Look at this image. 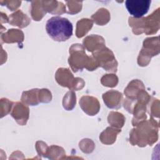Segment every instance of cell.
<instances>
[{
  "label": "cell",
  "mask_w": 160,
  "mask_h": 160,
  "mask_svg": "<svg viewBox=\"0 0 160 160\" xmlns=\"http://www.w3.org/2000/svg\"><path fill=\"white\" fill-rule=\"evenodd\" d=\"M129 134V141L132 145L144 147L152 146L158 139L159 122L151 118L149 121H142L135 126Z\"/></svg>",
  "instance_id": "6da1fadb"
},
{
  "label": "cell",
  "mask_w": 160,
  "mask_h": 160,
  "mask_svg": "<svg viewBox=\"0 0 160 160\" xmlns=\"http://www.w3.org/2000/svg\"><path fill=\"white\" fill-rule=\"evenodd\" d=\"M70 56L68 62L72 70L76 72L84 68L88 71H94L99 66L92 56H88L85 52L84 47L80 44H74L69 48Z\"/></svg>",
  "instance_id": "7a4b0ae2"
},
{
  "label": "cell",
  "mask_w": 160,
  "mask_h": 160,
  "mask_svg": "<svg viewBox=\"0 0 160 160\" xmlns=\"http://www.w3.org/2000/svg\"><path fill=\"white\" fill-rule=\"evenodd\" d=\"M46 30L53 40L65 41L72 35V24L65 18L54 16L47 21Z\"/></svg>",
  "instance_id": "3957f363"
},
{
  "label": "cell",
  "mask_w": 160,
  "mask_h": 160,
  "mask_svg": "<svg viewBox=\"0 0 160 160\" xmlns=\"http://www.w3.org/2000/svg\"><path fill=\"white\" fill-rule=\"evenodd\" d=\"M159 8H158L146 18H129V24L132 29L133 33L140 34L144 32L147 35L156 33L159 29Z\"/></svg>",
  "instance_id": "277c9868"
},
{
  "label": "cell",
  "mask_w": 160,
  "mask_h": 160,
  "mask_svg": "<svg viewBox=\"0 0 160 160\" xmlns=\"http://www.w3.org/2000/svg\"><path fill=\"white\" fill-rule=\"evenodd\" d=\"M159 36L148 38L143 42V46L140 51L138 63L140 66H147L151 61V58L159 53Z\"/></svg>",
  "instance_id": "5b68a950"
},
{
  "label": "cell",
  "mask_w": 160,
  "mask_h": 160,
  "mask_svg": "<svg viewBox=\"0 0 160 160\" xmlns=\"http://www.w3.org/2000/svg\"><path fill=\"white\" fill-rule=\"evenodd\" d=\"M55 78L59 85L72 91L81 90L85 85V82L82 78H74L68 68H59L56 72Z\"/></svg>",
  "instance_id": "8992f818"
},
{
  "label": "cell",
  "mask_w": 160,
  "mask_h": 160,
  "mask_svg": "<svg viewBox=\"0 0 160 160\" xmlns=\"http://www.w3.org/2000/svg\"><path fill=\"white\" fill-rule=\"evenodd\" d=\"M92 57L96 60L98 66L102 67L107 71L116 72L118 62L112 51L106 46L92 52Z\"/></svg>",
  "instance_id": "52a82bcc"
},
{
  "label": "cell",
  "mask_w": 160,
  "mask_h": 160,
  "mask_svg": "<svg viewBox=\"0 0 160 160\" xmlns=\"http://www.w3.org/2000/svg\"><path fill=\"white\" fill-rule=\"evenodd\" d=\"M151 2L150 0H127L125 6L130 14L135 18H140L148 12Z\"/></svg>",
  "instance_id": "ba28073f"
},
{
  "label": "cell",
  "mask_w": 160,
  "mask_h": 160,
  "mask_svg": "<svg viewBox=\"0 0 160 160\" xmlns=\"http://www.w3.org/2000/svg\"><path fill=\"white\" fill-rule=\"evenodd\" d=\"M11 115L20 125H25L29 119V109L26 105L20 102L13 104Z\"/></svg>",
  "instance_id": "9c48e42d"
},
{
  "label": "cell",
  "mask_w": 160,
  "mask_h": 160,
  "mask_svg": "<svg viewBox=\"0 0 160 160\" xmlns=\"http://www.w3.org/2000/svg\"><path fill=\"white\" fill-rule=\"evenodd\" d=\"M79 105L82 111L89 116L96 114L100 109V104L97 98L90 96H83L79 100Z\"/></svg>",
  "instance_id": "30bf717a"
},
{
  "label": "cell",
  "mask_w": 160,
  "mask_h": 160,
  "mask_svg": "<svg viewBox=\"0 0 160 160\" xmlns=\"http://www.w3.org/2000/svg\"><path fill=\"white\" fill-rule=\"evenodd\" d=\"M104 102L107 107L111 109H118L121 108L122 100V94L115 90H110L102 94Z\"/></svg>",
  "instance_id": "8fae6325"
},
{
  "label": "cell",
  "mask_w": 160,
  "mask_h": 160,
  "mask_svg": "<svg viewBox=\"0 0 160 160\" xmlns=\"http://www.w3.org/2000/svg\"><path fill=\"white\" fill-rule=\"evenodd\" d=\"M83 46L88 51L94 52L105 46V41L102 36L92 34L84 39Z\"/></svg>",
  "instance_id": "7c38bea8"
},
{
  "label": "cell",
  "mask_w": 160,
  "mask_h": 160,
  "mask_svg": "<svg viewBox=\"0 0 160 160\" xmlns=\"http://www.w3.org/2000/svg\"><path fill=\"white\" fill-rule=\"evenodd\" d=\"M30 22V18L21 10H17L9 16V23L21 28L26 27Z\"/></svg>",
  "instance_id": "4fadbf2b"
},
{
  "label": "cell",
  "mask_w": 160,
  "mask_h": 160,
  "mask_svg": "<svg viewBox=\"0 0 160 160\" xmlns=\"http://www.w3.org/2000/svg\"><path fill=\"white\" fill-rule=\"evenodd\" d=\"M143 89H145V87L142 82L139 79H134L131 81L125 88L124 94L126 98L135 101L139 92Z\"/></svg>",
  "instance_id": "5bb4252c"
},
{
  "label": "cell",
  "mask_w": 160,
  "mask_h": 160,
  "mask_svg": "<svg viewBox=\"0 0 160 160\" xmlns=\"http://www.w3.org/2000/svg\"><path fill=\"white\" fill-rule=\"evenodd\" d=\"M1 40L6 43H21L24 40V33L19 29H11L1 34Z\"/></svg>",
  "instance_id": "9a60e30c"
},
{
  "label": "cell",
  "mask_w": 160,
  "mask_h": 160,
  "mask_svg": "<svg viewBox=\"0 0 160 160\" xmlns=\"http://www.w3.org/2000/svg\"><path fill=\"white\" fill-rule=\"evenodd\" d=\"M121 129L108 127L101 133L99 139L101 142L104 144H112L116 141L117 135L121 132Z\"/></svg>",
  "instance_id": "2e32d148"
},
{
  "label": "cell",
  "mask_w": 160,
  "mask_h": 160,
  "mask_svg": "<svg viewBox=\"0 0 160 160\" xmlns=\"http://www.w3.org/2000/svg\"><path fill=\"white\" fill-rule=\"evenodd\" d=\"M43 6L46 12L54 14H61L66 12V6L58 1H42Z\"/></svg>",
  "instance_id": "e0dca14e"
},
{
  "label": "cell",
  "mask_w": 160,
  "mask_h": 160,
  "mask_svg": "<svg viewBox=\"0 0 160 160\" xmlns=\"http://www.w3.org/2000/svg\"><path fill=\"white\" fill-rule=\"evenodd\" d=\"M39 90L32 89L24 91L21 96V101L26 105L36 106L39 104Z\"/></svg>",
  "instance_id": "ac0fdd59"
},
{
  "label": "cell",
  "mask_w": 160,
  "mask_h": 160,
  "mask_svg": "<svg viewBox=\"0 0 160 160\" xmlns=\"http://www.w3.org/2000/svg\"><path fill=\"white\" fill-rule=\"evenodd\" d=\"M30 13L34 21H41L46 14V11L43 6L42 1H31Z\"/></svg>",
  "instance_id": "d6986e66"
},
{
  "label": "cell",
  "mask_w": 160,
  "mask_h": 160,
  "mask_svg": "<svg viewBox=\"0 0 160 160\" xmlns=\"http://www.w3.org/2000/svg\"><path fill=\"white\" fill-rule=\"evenodd\" d=\"M93 21L88 18H83L78 21L76 24V35L78 38L83 37L92 28Z\"/></svg>",
  "instance_id": "ffe728a7"
},
{
  "label": "cell",
  "mask_w": 160,
  "mask_h": 160,
  "mask_svg": "<svg viewBox=\"0 0 160 160\" xmlns=\"http://www.w3.org/2000/svg\"><path fill=\"white\" fill-rule=\"evenodd\" d=\"M91 19L96 24L103 26L109 21L110 13L108 9L102 8L91 16Z\"/></svg>",
  "instance_id": "44dd1931"
},
{
  "label": "cell",
  "mask_w": 160,
  "mask_h": 160,
  "mask_svg": "<svg viewBox=\"0 0 160 160\" xmlns=\"http://www.w3.org/2000/svg\"><path fill=\"white\" fill-rule=\"evenodd\" d=\"M108 121L111 127L121 129L124 124L125 118L122 113L111 111L108 117Z\"/></svg>",
  "instance_id": "7402d4cb"
},
{
  "label": "cell",
  "mask_w": 160,
  "mask_h": 160,
  "mask_svg": "<svg viewBox=\"0 0 160 160\" xmlns=\"http://www.w3.org/2000/svg\"><path fill=\"white\" fill-rule=\"evenodd\" d=\"M76 102V94L75 92L72 91L71 90L68 91L65 96L62 99V106L63 108L66 109V110H72Z\"/></svg>",
  "instance_id": "603a6c76"
},
{
  "label": "cell",
  "mask_w": 160,
  "mask_h": 160,
  "mask_svg": "<svg viewBox=\"0 0 160 160\" xmlns=\"http://www.w3.org/2000/svg\"><path fill=\"white\" fill-rule=\"evenodd\" d=\"M101 82L104 86L113 88L118 84V78L114 74H105L101 78Z\"/></svg>",
  "instance_id": "cb8c5ba5"
},
{
  "label": "cell",
  "mask_w": 160,
  "mask_h": 160,
  "mask_svg": "<svg viewBox=\"0 0 160 160\" xmlns=\"http://www.w3.org/2000/svg\"><path fill=\"white\" fill-rule=\"evenodd\" d=\"M66 4L68 7V13L70 14H74L81 11L82 1H66Z\"/></svg>",
  "instance_id": "d4e9b609"
},
{
  "label": "cell",
  "mask_w": 160,
  "mask_h": 160,
  "mask_svg": "<svg viewBox=\"0 0 160 160\" xmlns=\"http://www.w3.org/2000/svg\"><path fill=\"white\" fill-rule=\"evenodd\" d=\"M14 102L6 98L1 99V118L7 115L11 110Z\"/></svg>",
  "instance_id": "484cf974"
},
{
  "label": "cell",
  "mask_w": 160,
  "mask_h": 160,
  "mask_svg": "<svg viewBox=\"0 0 160 160\" xmlns=\"http://www.w3.org/2000/svg\"><path fill=\"white\" fill-rule=\"evenodd\" d=\"M54 155H66V153L64 151V149L61 147L52 145L50 147H48L46 156V157H48L49 159H51V156H53Z\"/></svg>",
  "instance_id": "4316f807"
},
{
  "label": "cell",
  "mask_w": 160,
  "mask_h": 160,
  "mask_svg": "<svg viewBox=\"0 0 160 160\" xmlns=\"http://www.w3.org/2000/svg\"><path fill=\"white\" fill-rule=\"evenodd\" d=\"M52 99V94L48 89H41L39 90V102H49Z\"/></svg>",
  "instance_id": "83f0119b"
},
{
  "label": "cell",
  "mask_w": 160,
  "mask_h": 160,
  "mask_svg": "<svg viewBox=\"0 0 160 160\" xmlns=\"http://www.w3.org/2000/svg\"><path fill=\"white\" fill-rule=\"evenodd\" d=\"M79 144L86 145V146H84L79 147V148H81L82 151L86 153L91 152L94 148V142L89 139H84L81 142H79Z\"/></svg>",
  "instance_id": "f1b7e54d"
},
{
  "label": "cell",
  "mask_w": 160,
  "mask_h": 160,
  "mask_svg": "<svg viewBox=\"0 0 160 160\" xmlns=\"http://www.w3.org/2000/svg\"><path fill=\"white\" fill-rule=\"evenodd\" d=\"M150 114L151 118H158L159 116V101L158 99H154L151 103L150 108Z\"/></svg>",
  "instance_id": "f546056e"
},
{
  "label": "cell",
  "mask_w": 160,
  "mask_h": 160,
  "mask_svg": "<svg viewBox=\"0 0 160 160\" xmlns=\"http://www.w3.org/2000/svg\"><path fill=\"white\" fill-rule=\"evenodd\" d=\"M0 3L2 6L6 5L10 11H15L21 6V1H1Z\"/></svg>",
  "instance_id": "4dcf8cb0"
},
{
  "label": "cell",
  "mask_w": 160,
  "mask_h": 160,
  "mask_svg": "<svg viewBox=\"0 0 160 160\" xmlns=\"http://www.w3.org/2000/svg\"><path fill=\"white\" fill-rule=\"evenodd\" d=\"M36 148L37 152L39 156L42 155L43 156L46 157L47 151L48 149V146H47V144L45 142L41 141H37L36 144Z\"/></svg>",
  "instance_id": "1f68e13d"
}]
</instances>
